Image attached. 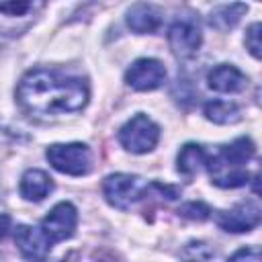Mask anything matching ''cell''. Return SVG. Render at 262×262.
<instances>
[{
  "label": "cell",
  "mask_w": 262,
  "mask_h": 262,
  "mask_svg": "<svg viewBox=\"0 0 262 262\" xmlns=\"http://www.w3.org/2000/svg\"><path fill=\"white\" fill-rule=\"evenodd\" d=\"M88 96L90 90L84 78L47 68L27 72L16 88L18 104L37 117L78 113L86 106Z\"/></svg>",
  "instance_id": "obj_1"
},
{
  "label": "cell",
  "mask_w": 262,
  "mask_h": 262,
  "mask_svg": "<svg viewBox=\"0 0 262 262\" xmlns=\"http://www.w3.org/2000/svg\"><path fill=\"white\" fill-rule=\"evenodd\" d=\"M256 145L250 137H237L229 145H221L207 158V170L211 182L221 188H237L250 180L246 164L254 158Z\"/></svg>",
  "instance_id": "obj_2"
},
{
  "label": "cell",
  "mask_w": 262,
  "mask_h": 262,
  "mask_svg": "<svg viewBox=\"0 0 262 262\" xmlns=\"http://www.w3.org/2000/svg\"><path fill=\"white\" fill-rule=\"evenodd\" d=\"M102 194L106 203L115 209L127 211L131 209L141 196H147V184L133 174H111L102 182Z\"/></svg>",
  "instance_id": "obj_3"
},
{
  "label": "cell",
  "mask_w": 262,
  "mask_h": 262,
  "mask_svg": "<svg viewBox=\"0 0 262 262\" xmlns=\"http://www.w3.org/2000/svg\"><path fill=\"white\" fill-rule=\"evenodd\" d=\"M39 0H4L0 2V35L18 37L37 20L43 10Z\"/></svg>",
  "instance_id": "obj_4"
},
{
  "label": "cell",
  "mask_w": 262,
  "mask_h": 262,
  "mask_svg": "<svg viewBox=\"0 0 262 262\" xmlns=\"http://www.w3.org/2000/svg\"><path fill=\"white\" fill-rule=\"evenodd\" d=\"M49 164L70 176H84L92 168V151L86 143H53L45 151Z\"/></svg>",
  "instance_id": "obj_5"
},
{
  "label": "cell",
  "mask_w": 262,
  "mask_h": 262,
  "mask_svg": "<svg viewBox=\"0 0 262 262\" xmlns=\"http://www.w3.org/2000/svg\"><path fill=\"white\" fill-rule=\"evenodd\" d=\"M168 43H170V49L176 57H180V59L192 57L203 43L199 18L192 12L178 14L168 29Z\"/></svg>",
  "instance_id": "obj_6"
},
{
  "label": "cell",
  "mask_w": 262,
  "mask_h": 262,
  "mask_svg": "<svg viewBox=\"0 0 262 262\" xmlns=\"http://www.w3.org/2000/svg\"><path fill=\"white\" fill-rule=\"evenodd\" d=\"M119 141L131 154H147L160 141V127L147 115L139 113L121 127Z\"/></svg>",
  "instance_id": "obj_7"
},
{
  "label": "cell",
  "mask_w": 262,
  "mask_h": 262,
  "mask_svg": "<svg viewBox=\"0 0 262 262\" xmlns=\"http://www.w3.org/2000/svg\"><path fill=\"white\" fill-rule=\"evenodd\" d=\"M76 225H78L76 207L68 201H61L43 217L39 229H41V233L45 235V239L49 244H57V242H63V239L72 237L74 231H76Z\"/></svg>",
  "instance_id": "obj_8"
},
{
  "label": "cell",
  "mask_w": 262,
  "mask_h": 262,
  "mask_svg": "<svg viewBox=\"0 0 262 262\" xmlns=\"http://www.w3.org/2000/svg\"><path fill=\"white\" fill-rule=\"evenodd\" d=\"M125 82L139 92L156 90L166 82V68L154 57H139L127 68Z\"/></svg>",
  "instance_id": "obj_9"
},
{
  "label": "cell",
  "mask_w": 262,
  "mask_h": 262,
  "mask_svg": "<svg viewBox=\"0 0 262 262\" xmlns=\"http://www.w3.org/2000/svg\"><path fill=\"white\" fill-rule=\"evenodd\" d=\"M260 207L254 201H246L235 205L229 211H223L217 215V225L223 231L229 233H244V231H252L254 227H258L260 223Z\"/></svg>",
  "instance_id": "obj_10"
},
{
  "label": "cell",
  "mask_w": 262,
  "mask_h": 262,
  "mask_svg": "<svg viewBox=\"0 0 262 262\" xmlns=\"http://www.w3.org/2000/svg\"><path fill=\"white\" fill-rule=\"evenodd\" d=\"M14 244L23 254V258L29 262H45L51 248V244L45 239L41 229H35L31 225H16Z\"/></svg>",
  "instance_id": "obj_11"
},
{
  "label": "cell",
  "mask_w": 262,
  "mask_h": 262,
  "mask_svg": "<svg viewBox=\"0 0 262 262\" xmlns=\"http://www.w3.org/2000/svg\"><path fill=\"white\" fill-rule=\"evenodd\" d=\"M207 84L215 92L233 94V92H242L248 86V76L239 72L235 66L219 63L207 74Z\"/></svg>",
  "instance_id": "obj_12"
},
{
  "label": "cell",
  "mask_w": 262,
  "mask_h": 262,
  "mask_svg": "<svg viewBox=\"0 0 262 262\" xmlns=\"http://www.w3.org/2000/svg\"><path fill=\"white\" fill-rule=\"evenodd\" d=\"M127 25L133 33H139V35L156 33L162 25V10L154 4L137 2L127 10Z\"/></svg>",
  "instance_id": "obj_13"
},
{
  "label": "cell",
  "mask_w": 262,
  "mask_h": 262,
  "mask_svg": "<svg viewBox=\"0 0 262 262\" xmlns=\"http://www.w3.org/2000/svg\"><path fill=\"white\" fill-rule=\"evenodd\" d=\"M20 196L27 199V201H33V203H39L43 201L51 190H53V180L47 172L43 170H37V168H31L23 174L20 178Z\"/></svg>",
  "instance_id": "obj_14"
},
{
  "label": "cell",
  "mask_w": 262,
  "mask_h": 262,
  "mask_svg": "<svg viewBox=\"0 0 262 262\" xmlns=\"http://www.w3.org/2000/svg\"><path fill=\"white\" fill-rule=\"evenodd\" d=\"M207 151L203 145L199 143H186L180 151H178V158H176V168L180 174L184 176H194L205 164H207Z\"/></svg>",
  "instance_id": "obj_15"
},
{
  "label": "cell",
  "mask_w": 262,
  "mask_h": 262,
  "mask_svg": "<svg viewBox=\"0 0 262 262\" xmlns=\"http://www.w3.org/2000/svg\"><path fill=\"white\" fill-rule=\"evenodd\" d=\"M248 12V6L246 4H221V6H215L209 14V25L221 33L233 29L239 18Z\"/></svg>",
  "instance_id": "obj_16"
},
{
  "label": "cell",
  "mask_w": 262,
  "mask_h": 262,
  "mask_svg": "<svg viewBox=\"0 0 262 262\" xmlns=\"http://www.w3.org/2000/svg\"><path fill=\"white\" fill-rule=\"evenodd\" d=\"M180 258L182 262H227L219 248H215L209 242H201V239L188 242L180 250Z\"/></svg>",
  "instance_id": "obj_17"
},
{
  "label": "cell",
  "mask_w": 262,
  "mask_h": 262,
  "mask_svg": "<svg viewBox=\"0 0 262 262\" xmlns=\"http://www.w3.org/2000/svg\"><path fill=\"white\" fill-rule=\"evenodd\" d=\"M205 117L217 125H233L242 119L239 106L229 100H209L203 108Z\"/></svg>",
  "instance_id": "obj_18"
},
{
  "label": "cell",
  "mask_w": 262,
  "mask_h": 262,
  "mask_svg": "<svg viewBox=\"0 0 262 262\" xmlns=\"http://www.w3.org/2000/svg\"><path fill=\"white\" fill-rule=\"evenodd\" d=\"M178 215L186 217V219H192V221H205V219H209L211 209L203 201H190V203H186L178 209Z\"/></svg>",
  "instance_id": "obj_19"
},
{
  "label": "cell",
  "mask_w": 262,
  "mask_h": 262,
  "mask_svg": "<svg viewBox=\"0 0 262 262\" xmlns=\"http://www.w3.org/2000/svg\"><path fill=\"white\" fill-rule=\"evenodd\" d=\"M246 47L256 59H260V55H262V25L260 23H252L248 27V31H246Z\"/></svg>",
  "instance_id": "obj_20"
},
{
  "label": "cell",
  "mask_w": 262,
  "mask_h": 262,
  "mask_svg": "<svg viewBox=\"0 0 262 262\" xmlns=\"http://www.w3.org/2000/svg\"><path fill=\"white\" fill-rule=\"evenodd\" d=\"M262 256H260V248L258 246H246V248H239L227 262H260Z\"/></svg>",
  "instance_id": "obj_21"
},
{
  "label": "cell",
  "mask_w": 262,
  "mask_h": 262,
  "mask_svg": "<svg viewBox=\"0 0 262 262\" xmlns=\"http://www.w3.org/2000/svg\"><path fill=\"white\" fill-rule=\"evenodd\" d=\"M8 229H10V217L2 213V215H0V239L8 233Z\"/></svg>",
  "instance_id": "obj_22"
}]
</instances>
